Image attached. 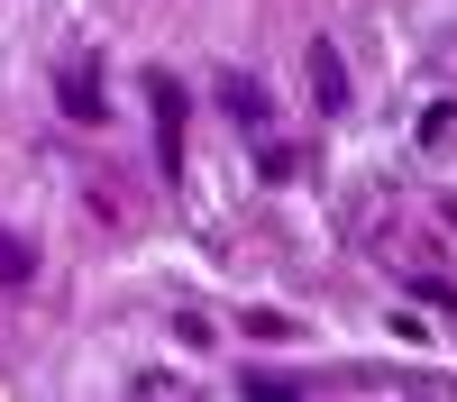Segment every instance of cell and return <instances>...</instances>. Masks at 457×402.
<instances>
[{"label":"cell","instance_id":"obj_1","mask_svg":"<svg viewBox=\"0 0 457 402\" xmlns=\"http://www.w3.org/2000/svg\"><path fill=\"white\" fill-rule=\"evenodd\" d=\"M146 101H156V165H165V183H183V83L146 73Z\"/></svg>","mask_w":457,"mask_h":402},{"label":"cell","instance_id":"obj_2","mask_svg":"<svg viewBox=\"0 0 457 402\" xmlns=\"http://www.w3.org/2000/svg\"><path fill=\"white\" fill-rule=\"evenodd\" d=\"M220 110H228V119H247V128H265V92L247 83V73H220Z\"/></svg>","mask_w":457,"mask_h":402},{"label":"cell","instance_id":"obj_3","mask_svg":"<svg viewBox=\"0 0 457 402\" xmlns=\"http://www.w3.org/2000/svg\"><path fill=\"white\" fill-rule=\"evenodd\" d=\"M55 92H64V119H83V128L101 119V92H92V64H73V73H64Z\"/></svg>","mask_w":457,"mask_h":402},{"label":"cell","instance_id":"obj_4","mask_svg":"<svg viewBox=\"0 0 457 402\" xmlns=\"http://www.w3.org/2000/svg\"><path fill=\"white\" fill-rule=\"evenodd\" d=\"M312 83H320V110L348 101V73H338V46H312Z\"/></svg>","mask_w":457,"mask_h":402},{"label":"cell","instance_id":"obj_5","mask_svg":"<svg viewBox=\"0 0 457 402\" xmlns=\"http://www.w3.org/2000/svg\"><path fill=\"white\" fill-rule=\"evenodd\" d=\"M28 275H37V256H28V238H10V229H0V283H10V292H19Z\"/></svg>","mask_w":457,"mask_h":402}]
</instances>
